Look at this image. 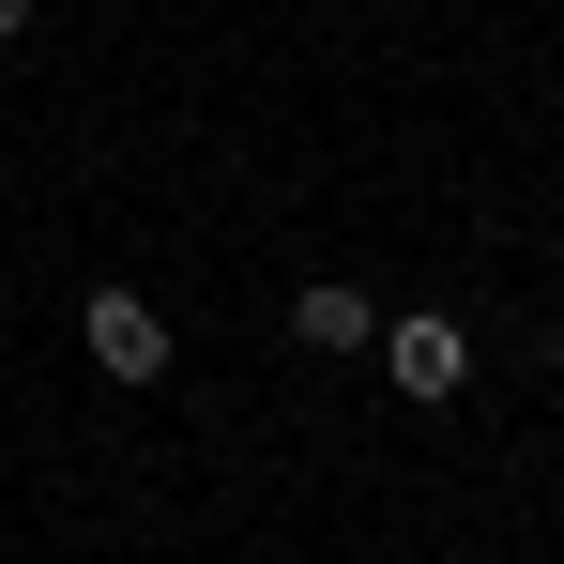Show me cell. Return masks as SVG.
Instances as JSON below:
<instances>
[{"label": "cell", "mask_w": 564, "mask_h": 564, "mask_svg": "<svg viewBox=\"0 0 564 564\" xmlns=\"http://www.w3.org/2000/svg\"><path fill=\"white\" fill-rule=\"evenodd\" d=\"M77 336H93L107 381H169V305H153V290H93V305H77Z\"/></svg>", "instance_id": "obj_1"}, {"label": "cell", "mask_w": 564, "mask_h": 564, "mask_svg": "<svg viewBox=\"0 0 564 564\" xmlns=\"http://www.w3.org/2000/svg\"><path fill=\"white\" fill-rule=\"evenodd\" d=\"M381 351H397V397H427V412L473 381V336H458V321H427V305H412V321H381Z\"/></svg>", "instance_id": "obj_2"}, {"label": "cell", "mask_w": 564, "mask_h": 564, "mask_svg": "<svg viewBox=\"0 0 564 564\" xmlns=\"http://www.w3.org/2000/svg\"><path fill=\"white\" fill-rule=\"evenodd\" d=\"M290 336H305V351H381V305L351 275H321V290H290Z\"/></svg>", "instance_id": "obj_3"}, {"label": "cell", "mask_w": 564, "mask_h": 564, "mask_svg": "<svg viewBox=\"0 0 564 564\" xmlns=\"http://www.w3.org/2000/svg\"><path fill=\"white\" fill-rule=\"evenodd\" d=\"M15 31H31V0H0V46H15Z\"/></svg>", "instance_id": "obj_4"}, {"label": "cell", "mask_w": 564, "mask_h": 564, "mask_svg": "<svg viewBox=\"0 0 564 564\" xmlns=\"http://www.w3.org/2000/svg\"><path fill=\"white\" fill-rule=\"evenodd\" d=\"M550 381H564V336H550Z\"/></svg>", "instance_id": "obj_5"}]
</instances>
